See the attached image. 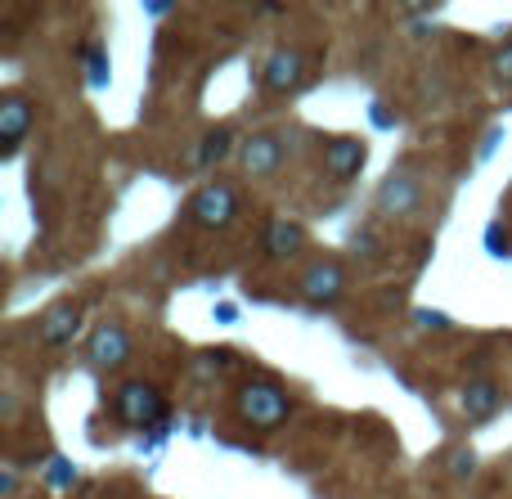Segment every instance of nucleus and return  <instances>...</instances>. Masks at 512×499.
<instances>
[{
  "label": "nucleus",
  "mask_w": 512,
  "mask_h": 499,
  "mask_svg": "<svg viewBox=\"0 0 512 499\" xmlns=\"http://www.w3.org/2000/svg\"><path fill=\"white\" fill-rule=\"evenodd\" d=\"M234 414L256 432H274L288 423L292 401L274 378H248V383L234 387Z\"/></svg>",
  "instance_id": "1"
},
{
  "label": "nucleus",
  "mask_w": 512,
  "mask_h": 499,
  "mask_svg": "<svg viewBox=\"0 0 512 499\" xmlns=\"http://www.w3.org/2000/svg\"><path fill=\"white\" fill-rule=\"evenodd\" d=\"M239 212H243V198L230 180H212L198 194H189L185 203V216L194 225H203V230H225V225L239 221Z\"/></svg>",
  "instance_id": "2"
},
{
  "label": "nucleus",
  "mask_w": 512,
  "mask_h": 499,
  "mask_svg": "<svg viewBox=\"0 0 512 499\" xmlns=\"http://www.w3.org/2000/svg\"><path fill=\"white\" fill-rule=\"evenodd\" d=\"M113 414L126 428H153V423H162V414H167V396L153 383H144V378H131V383H122L113 392Z\"/></svg>",
  "instance_id": "3"
},
{
  "label": "nucleus",
  "mask_w": 512,
  "mask_h": 499,
  "mask_svg": "<svg viewBox=\"0 0 512 499\" xmlns=\"http://www.w3.org/2000/svg\"><path fill=\"white\" fill-rule=\"evenodd\" d=\"M131 356H135V342L122 324H99L86 342V360H90V369H99V374H117Z\"/></svg>",
  "instance_id": "4"
},
{
  "label": "nucleus",
  "mask_w": 512,
  "mask_h": 499,
  "mask_svg": "<svg viewBox=\"0 0 512 499\" xmlns=\"http://www.w3.org/2000/svg\"><path fill=\"white\" fill-rule=\"evenodd\" d=\"M32 126H36V104L27 95H18V90H9L0 99V158H14L23 149V140L32 135Z\"/></svg>",
  "instance_id": "5"
},
{
  "label": "nucleus",
  "mask_w": 512,
  "mask_h": 499,
  "mask_svg": "<svg viewBox=\"0 0 512 499\" xmlns=\"http://www.w3.org/2000/svg\"><path fill=\"white\" fill-rule=\"evenodd\" d=\"M297 293L306 297L310 306H333L337 297L346 293V270L337 261H310L297 275Z\"/></svg>",
  "instance_id": "6"
},
{
  "label": "nucleus",
  "mask_w": 512,
  "mask_h": 499,
  "mask_svg": "<svg viewBox=\"0 0 512 499\" xmlns=\"http://www.w3.org/2000/svg\"><path fill=\"white\" fill-rule=\"evenodd\" d=\"M319 158H324V171L333 180H355L364 171V162H369V149H364V140H355V135H328V140L319 144Z\"/></svg>",
  "instance_id": "7"
},
{
  "label": "nucleus",
  "mask_w": 512,
  "mask_h": 499,
  "mask_svg": "<svg viewBox=\"0 0 512 499\" xmlns=\"http://www.w3.org/2000/svg\"><path fill=\"white\" fill-rule=\"evenodd\" d=\"M81 333V306L77 302H54L50 311L41 315V324H36V342L50 351L59 347H72V338Z\"/></svg>",
  "instance_id": "8"
},
{
  "label": "nucleus",
  "mask_w": 512,
  "mask_h": 499,
  "mask_svg": "<svg viewBox=\"0 0 512 499\" xmlns=\"http://www.w3.org/2000/svg\"><path fill=\"white\" fill-rule=\"evenodd\" d=\"M306 81V54L301 50H274L270 59L261 63V86L270 95H288Z\"/></svg>",
  "instance_id": "9"
},
{
  "label": "nucleus",
  "mask_w": 512,
  "mask_h": 499,
  "mask_svg": "<svg viewBox=\"0 0 512 499\" xmlns=\"http://www.w3.org/2000/svg\"><path fill=\"white\" fill-rule=\"evenodd\" d=\"M283 158H288V149H283V140L274 131H261L243 144V171H248L252 180H270L274 171L283 167Z\"/></svg>",
  "instance_id": "10"
},
{
  "label": "nucleus",
  "mask_w": 512,
  "mask_h": 499,
  "mask_svg": "<svg viewBox=\"0 0 512 499\" xmlns=\"http://www.w3.org/2000/svg\"><path fill=\"white\" fill-rule=\"evenodd\" d=\"M301 248H306V230H301L297 221H288V216H274L261 230V252L270 261H288V257H297Z\"/></svg>",
  "instance_id": "11"
},
{
  "label": "nucleus",
  "mask_w": 512,
  "mask_h": 499,
  "mask_svg": "<svg viewBox=\"0 0 512 499\" xmlns=\"http://www.w3.org/2000/svg\"><path fill=\"white\" fill-rule=\"evenodd\" d=\"M378 207H382V212H391V216H409V212H418V207H423V189H418V180L409 176V171H396V176L382 180Z\"/></svg>",
  "instance_id": "12"
},
{
  "label": "nucleus",
  "mask_w": 512,
  "mask_h": 499,
  "mask_svg": "<svg viewBox=\"0 0 512 499\" xmlns=\"http://www.w3.org/2000/svg\"><path fill=\"white\" fill-rule=\"evenodd\" d=\"M499 405H504V392H499L495 378H472V383L463 387V414H468L472 423L495 419Z\"/></svg>",
  "instance_id": "13"
},
{
  "label": "nucleus",
  "mask_w": 512,
  "mask_h": 499,
  "mask_svg": "<svg viewBox=\"0 0 512 499\" xmlns=\"http://www.w3.org/2000/svg\"><path fill=\"white\" fill-rule=\"evenodd\" d=\"M234 149V131L230 126H216V131H207L203 135V144H198V171H212V167H221L225 162V153Z\"/></svg>",
  "instance_id": "14"
},
{
  "label": "nucleus",
  "mask_w": 512,
  "mask_h": 499,
  "mask_svg": "<svg viewBox=\"0 0 512 499\" xmlns=\"http://www.w3.org/2000/svg\"><path fill=\"white\" fill-rule=\"evenodd\" d=\"M86 68H90V86H104L108 72H104V45L86 41Z\"/></svg>",
  "instance_id": "15"
},
{
  "label": "nucleus",
  "mask_w": 512,
  "mask_h": 499,
  "mask_svg": "<svg viewBox=\"0 0 512 499\" xmlns=\"http://www.w3.org/2000/svg\"><path fill=\"white\" fill-rule=\"evenodd\" d=\"M472 473H477V455H472V450H454L450 455V477H459L463 482V477H472Z\"/></svg>",
  "instance_id": "16"
},
{
  "label": "nucleus",
  "mask_w": 512,
  "mask_h": 499,
  "mask_svg": "<svg viewBox=\"0 0 512 499\" xmlns=\"http://www.w3.org/2000/svg\"><path fill=\"white\" fill-rule=\"evenodd\" d=\"M495 77L504 81V86H512V45H504V50L495 54Z\"/></svg>",
  "instance_id": "17"
}]
</instances>
